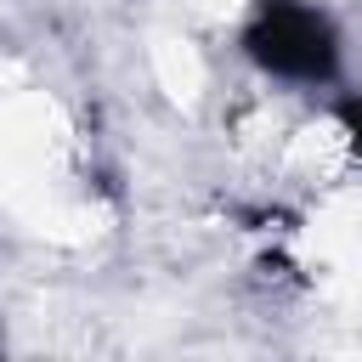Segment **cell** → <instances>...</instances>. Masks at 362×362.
I'll return each mask as SVG.
<instances>
[{
	"label": "cell",
	"instance_id": "obj_1",
	"mask_svg": "<svg viewBox=\"0 0 362 362\" xmlns=\"http://www.w3.org/2000/svg\"><path fill=\"white\" fill-rule=\"evenodd\" d=\"M243 57L283 85H334L339 79V28L311 0H255L243 34Z\"/></svg>",
	"mask_w": 362,
	"mask_h": 362
},
{
	"label": "cell",
	"instance_id": "obj_2",
	"mask_svg": "<svg viewBox=\"0 0 362 362\" xmlns=\"http://www.w3.org/2000/svg\"><path fill=\"white\" fill-rule=\"evenodd\" d=\"M334 119H339V130L351 136V153L362 158V90H356V96H339V102H334Z\"/></svg>",
	"mask_w": 362,
	"mask_h": 362
}]
</instances>
